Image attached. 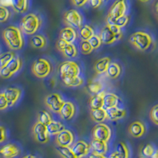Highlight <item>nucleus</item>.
Returning a JSON list of instances; mask_svg holds the SVG:
<instances>
[{"label":"nucleus","instance_id":"f257e3e1","mask_svg":"<svg viewBox=\"0 0 158 158\" xmlns=\"http://www.w3.org/2000/svg\"><path fill=\"white\" fill-rule=\"evenodd\" d=\"M2 39L10 50L19 51L24 47L23 32L16 25H9L2 31Z\"/></svg>","mask_w":158,"mask_h":158},{"label":"nucleus","instance_id":"f03ea898","mask_svg":"<svg viewBox=\"0 0 158 158\" xmlns=\"http://www.w3.org/2000/svg\"><path fill=\"white\" fill-rule=\"evenodd\" d=\"M42 25V20L39 15L34 13H29L21 20L20 29L28 36H33L38 32Z\"/></svg>","mask_w":158,"mask_h":158},{"label":"nucleus","instance_id":"7ed1b4c3","mask_svg":"<svg viewBox=\"0 0 158 158\" xmlns=\"http://www.w3.org/2000/svg\"><path fill=\"white\" fill-rule=\"evenodd\" d=\"M99 36L102 44L110 45L120 40L123 36V33L120 27L113 24H107L102 28Z\"/></svg>","mask_w":158,"mask_h":158},{"label":"nucleus","instance_id":"20e7f679","mask_svg":"<svg viewBox=\"0 0 158 158\" xmlns=\"http://www.w3.org/2000/svg\"><path fill=\"white\" fill-rule=\"evenodd\" d=\"M129 42L138 50L146 52L153 45V38L145 31H137L130 36Z\"/></svg>","mask_w":158,"mask_h":158},{"label":"nucleus","instance_id":"39448f33","mask_svg":"<svg viewBox=\"0 0 158 158\" xmlns=\"http://www.w3.org/2000/svg\"><path fill=\"white\" fill-rule=\"evenodd\" d=\"M32 74L38 78L48 77L53 70L52 64L48 59L44 58H40L33 62L31 67Z\"/></svg>","mask_w":158,"mask_h":158},{"label":"nucleus","instance_id":"423d86ee","mask_svg":"<svg viewBox=\"0 0 158 158\" xmlns=\"http://www.w3.org/2000/svg\"><path fill=\"white\" fill-rule=\"evenodd\" d=\"M127 3L126 0H115L111 6L107 16V24H113L121 17L126 15Z\"/></svg>","mask_w":158,"mask_h":158},{"label":"nucleus","instance_id":"0eeeda50","mask_svg":"<svg viewBox=\"0 0 158 158\" xmlns=\"http://www.w3.org/2000/svg\"><path fill=\"white\" fill-rule=\"evenodd\" d=\"M59 76L61 78L66 77H73L80 75L81 74V68L76 62L72 60L63 62L60 63L58 68Z\"/></svg>","mask_w":158,"mask_h":158},{"label":"nucleus","instance_id":"6e6552de","mask_svg":"<svg viewBox=\"0 0 158 158\" xmlns=\"http://www.w3.org/2000/svg\"><path fill=\"white\" fill-rule=\"evenodd\" d=\"M23 66L22 59L18 56L14 59L3 68L0 69V77L2 79H9L21 70Z\"/></svg>","mask_w":158,"mask_h":158},{"label":"nucleus","instance_id":"1a4fd4ad","mask_svg":"<svg viewBox=\"0 0 158 158\" xmlns=\"http://www.w3.org/2000/svg\"><path fill=\"white\" fill-rule=\"evenodd\" d=\"M92 138L96 140L108 142L111 138V128L104 123H97L92 130Z\"/></svg>","mask_w":158,"mask_h":158},{"label":"nucleus","instance_id":"9d476101","mask_svg":"<svg viewBox=\"0 0 158 158\" xmlns=\"http://www.w3.org/2000/svg\"><path fill=\"white\" fill-rule=\"evenodd\" d=\"M63 21L67 26L74 29H80L83 25L82 15L75 9H70L66 11L63 15Z\"/></svg>","mask_w":158,"mask_h":158},{"label":"nucleus","instance_id":"9b49d317","mask_svg":"<svg viewBox=\"0 0 158 158\" xmlns=\"http://www.w3.org/2000/svg\"><path fill=\"white\" fill-rule=\"evenodd\" d=\"M64 102L65 101L63 100V97L59 93H52L46 96L44 98L46 107L55 113H59Z\"/></svg>","mask_w":158,"mask_h":158},{"label":"nucleus","instance_id":"f8f14e48","mask_svg":"<svg viewBox=\"0 0 158 158\" xmlns=\"http://www.w3.org/2000/svg\"><path fill=\"white\" fill-rule=\"evenodd\" d=\"M32 132L35 141L40 144H46L50 140V135L48 131L47 126L36 121L32 126Z\"/></svg>","mask_w":158,"mask_h":158},{"label":"nucleus","instance_id":"ddd939ff","mask_svg":"<svg viewBox=\"0 0 158 158\" xmlns=\"http://www.w3.org/2000/svg\"><path fill=\"white\" fill-rule=\"evenodd\" d=\"M74 140V134L69 129H65L56 136V143L59 147H71Z\"/></svg>","mask_w":158,"mask_h":158},{"label":"nucleus","instance_id":"4468645a","mask_svg":"<svg viewBox=\"0 0 158 158\" xmlns=\"http://www.w3.org/2000/svg\"><path fill=\"white\" fill-rule=\"evenodd\" d=\"M22 153V149L18 144L9 142L0 148V156L2 158H17Z\"/></svg>","mask_w":158,"mask_h":158},{"label":"nucleus","instance_id":"2eb2a0df","mask_svg":"<svg viewBox=\"0 0 158 158\" xmlns=\"http://www.w3.org/2000/svg\"><path fill=\"white\" fill-rule=\"evenodd\" d=\"M72 152L77 158H84L91 152L90 143L84 140H78L72 145Z\"/></svg>","mask_w":158,"mask_h":158},{"label":"nucleus","instance_id":"dca6fc26","mask_svg":"<svg viewBox=\"0 0 158 158\" xmlns=\"http://www.w3.org/2000/svg\"><path fill=\"white\" fill-rule=\"evenodd\" d=\"M2 93L7 100L9 107L15 106V104L19 101L22 95V89L15 86L7 87V88L4 89Z\"/></svg>","mask_w":158,"mask_h":158},{"label":"nucleus","instance_id":"f3484780","mask_svg":"<svg viewBox=\"0 0 158 158\" xmlns=\"http://www.w3.org/2000/svg\"><path fill=\"white\" fill-rule=\"evenodd\" d=\"M59 114L60 118H61L63 120H71L76 114L75 104L73 102H71V101H65Z\"/></svg>","mask_w":158,"mask_h":158},{"label":"nucleus","instance_id":"a211bd4d","mask_svg":"<svg viewBox=\"0 0 158 158\" xmlns=\"http://www.w3.org/2000/svg\"><path fill=\"white\" fill-rule=\"evenodd\" d=\"M128 133L135 138H142L146 133V127L142 121H134L128 127Z\"/></svg>","mask_w":158,"mask_h":158},{"label":"nucleus","instance_id":"6ab92c4d","mask_svg":"<svg viewBox=\"0 0 158 158\" xmlns=\"http://www.w3.org/2000/svg\"><path fill=\"white\" fill-rule=\"evenodd\" d=\"M77 38V32L74 28L67 26L59 32V39L67 44H74Z\"/></svg>","mask_w":158,"mask_h":158},{"label":"nucleus","instance_id":"aec40b11","mask_svg":"<svg viewBox=\"0 0 158 158\" xmlns=\"http://www.w3.org/2000/svg\"><path fill=\"white\" fill-rule=\"evenodd\" d=\"M107 118L111 121H116L125 118L127 115V111L124 108H111L106 109Z\"/></svg>","mask_w":158,"mask_h":158},{"label":"nucleus","instance_id":"412c9836","mask_svg":"<svg viewBox=\"0 0 158 158\" xmlns=\"http://www.w3.org/2000/svg\"><path fill=\"white\" fill-rule=\"evenodd\" d=\"M105 95V91L100 92L99 94L93 95L89 101V105L91 109H100L104 108V97Z\"/></svg>","mask_w":158,"mask_h":158},{"label":"nucleus","instance_id":"4be33fe9","mask_svg":"<svg viewBox=\"0 0 158 158\" xmlns=\"http://www.w3.org/2000/svg\"><path fill=\"white\" fill-rule=\"evenodd\" d=\"M122 72L123 68L120 64L115 62H111L105 72V74L110 79H117L120 77Z\"/></svg>","mask_w":158,"mask_h":158},{"label":"nucleus","instance_id":"5701e85b","mask_svg":"<svg viewBox=\"0 0 158 158\" xmlns=\"http://www.w3.org/2000/svg\"><path fill=\"white\" fill-rule=\"evenodd\" d=\"M91 151L94 153H99V154L105 155L108 151V142H103V141L96 140V139H92L91 143Z\"/></svg>","mask_w":158,"mask_h":158},{"label":"nucleus","instance_id":"b1692460","mask_svg":"<svg viewBox=\"0 0 158 158\" xmlns=\"http://www.w3.org/2000/svg\"><path fill=\"white\" fill-rule=\"evenodd\" d=\"M31 47L36 49L44 48L48 44V40L44 35L35 34L29 39Z\"/></svg>","mask_w":158,"mask_h":158},{"label":"nucleus","instance_id":"393cba45","mask_svg":"<svg viewBox=\"0 0 158 158\" xmlns=\"http://www.w3.org/2000/svg\"><path fill=\"white\" fill-rule=\"evenodd\" d=\"M111 58L108 57H103L98 59L95 63H94V70L96 71L97 74H105L107 69H108V66L111 63Z\"/></svg>","mask_w":158,"mask_h":158},{"label":"nucleus","instance_id":"a878e982","mask_svg":"<svg viewBox=\"0 0 158 158\" xmlns=\"http://www.w3.org/2000/svg\"><path fill=\"white\" fill-rule=\"evenodd\" d=\"M118 102H119V97L113 93H105L104 97V108H115L118 107Z\"/></svg>","mask_w":158,"mask_h":158},{"label":"nucleus","instance_id":"bb28decb","mask_svg":"<svg viewBox=\"0 0 158 158\" xmlns=\"http://www.w3.org/2000/svg\"><path fill=\"white\" fill-rule=\"evenodd\" d=\"M10 6L18 14H25L29 9V0H10Z\"/></svg>","mask_w":158,"mask_h":158},{"label":"nucleus","instance_id":"cd10ccee","mask_svg":"<svg viewBox=\"0 0 158 158\" xmlns=\"http://www.w3.org/2000/svg\"><path fill=\"white\" fill-rule=\"evenodd\" d=\"M62 82L63 83L65 86L69 88H76V87L81 86L85 83V80L81 75L76 76L73 77H66V78H61Z\"/></svg>","mask_w":158,"mask_h":158},{"label":"nucleus","instance_id":"c85d7f7f","mask_svg":"<svg viewBox=\"0 0 158 158\" xmlns=\"http://www.w3.org/2000/svg\"><path fill=\"white\" fill-rule=\"evenodd\" d=\"M90 117L92 120L97 123H101L104 122L107 119L106 109L100 108V109H91L90 111Z\"/></svg>","mask_w":158,"mask_h":158},{"label":"nucleus","instance_id":"c756f323","mask_svg":"<svg viewBox=\"0 0 158 158\" xmlns=\"http://www.w3.org/2000/svg\"><path fill=\"white\" fill-rule=\"evenodd\" d=\"M115 153L118 158H130L131 150L127 143L123 142H119L115 147Z\"/></svg>","mask_w":158,"mask_h":158},{"label":"nucleus","instance_id":"7c9ffc66","mask_svg":"<svg viewBox=\"0 0 158 158\" xmlns=\"http://www.w3.org/2000/svg\"><path fill=\"white\" fill-rule=\"evenodd\" d=\"M47 129L50 136H53V135H56V136L58 134L64 131L66 127H65L64 124L62 122L52 120V122L47 126Z\"/></svg>","mask_w":158,"mask_h":158},{"label":"nucleus","instance_id":"2f4dec72","mask_svg":"<svg viewBox=\"0 0 158 158\" xmlns=\"http://www.w3.org/2000/svg\"><path fill=\"white\" fill-rule=\"evenodd\" d=\"M79 36L81 37V40H89L92 36L96 34L95 31L92 26L89 25H83L79 29Z\"/></svg>","mask_w":158,"mask_h":158},{"label":"nucleus","instance_id":"473e14b6","mask_svg":"<svg viewBox=\"0 0 158 158\" xmlns=\"http://www.w3.org/2000/svg\"><path fill=\"white\" fill-rule=\"evenodd\" d=\"M62 54L67 59H74L78 55V50L74 44H67L62 52Z\"/></svg>","mask_w":158,"mask_h":158},{"label":"nucleus","instance_id":"72a5a7b5","mask_svg":"<svg viewBox=\"0 0 158 158\" xmlns=\"http://www.w3.org/2000/svg\"><path fill=\"white\" fill-rule=\"evenodd\" d=\"M16 56V53L14 51L0 53V69L6 67Z\"/></svg>","mask_w":158,"mask_h":158},{"label":"nucleus","instance_id":"f704fd0d","mask_svg":"<svg viewBox=\"0 0 158 158\" xmlns=\"http://www.w3.org/2000/svg\"><path fill=\"white\" fill-rule=\"evenodd\" d=\"M53 120L52 115L47 110H41L39 111L37 115V122L44 124L45 126H48Z\"/></svg>","mask_w":158,"mask_h":158},{"label":"nucleus","instance_id":"c9c22d12","mask_svg":"<svg viewBox=\"0 0 158 158\" xmlns=\"http://www.w3.org/2000/svg\"><path fill=\"white\" fill-rule=\"evenodd\" d=\"M103 89H104V85L100 81H90L87 85V89L93 95H95V94H99L100 92L103 91Z\"/></svg>","mask_w":158,"mask_h":158},{"label":"nucleus","instance_id":"e433bc0d","mask_svg":"<svg viewBox=\"0 0 158 158\" xmlns=\"http://www.w3.org/2000/svg\"><path fill=\"white\" fill-rule=\"evenodd\" d=\"M57 152L62 158H77L70 147H58Z\"/></svg>","mask_w":158,"mask_h":158},{"label":"nucleus","instance_id":"4c0bfd02","mask_svg":"<svg viewBox=\"0 0 158 158\" xmlns=\"http://www.w3.org/2000/svg\"><path fill=\"white\" fill-rule=\"evenodd\" d=\"M94 51L89 40H81L80 42V52L83 55H89Z\"/></svg>","mask_w":158,"mask_h":158},{"label":"nucleus","instance_id":"58836bf2","mask_svg":"<svg viewBox=\"0 0 158 158\" xmlns=\"http://www.w3.org/2000/svg\"><path fill=\"white\" fill-rule=\"evenodd\" d=\"M156 149H155L154 146L152 145V144H146V146H144L143 148L141 150V153H142V156L144 157L149 158L152 156V155L153 154V153L155 152Z\"/></svg>","mask_w":158,"mask_h":158},{"label":"nucleus","instance_id":"ea45409f","mask_svg":"<svg viewBox=\"0 0 158 158\" xmlns=\"http://www.w3.org/2000/svg\"><path fill=\"white\" fill-rule=\"evenodd\" d=\"M149 118H150V120L153 122V123L158 126V104H155L154 106L152 107V108L150 109Z\"/></svg>","mask_w":158,"mask_h":158},{"label":"nucleus","instance_id":"a19ab883","mask_svg":"<svg viewBox=\"0 0 158 158\" xmlns=\"http://www.w3.org/2000/svg\"><path fill=\"white\" fill-rule=\"evenodd\" d=\"M10 13L7 7L0 6V23L6 22L10 18Z\"/></svg>","mask_w":158,"mask_h":158},{"label":"nucleus","instance_id":"79ce46f5","mask_svg":"<svg viewBox=\"0 0 158 158\" xmlns=\"http://www.w3.org/2000/svg\"><path fill=\"white\" fill-rule=\"evenodd\" d=\"M89 42L90 43L91 46L93 47L94 50L95 49H98L99 48L101 47V44H102V42H101V40L99 36V35L95 34L94 36H92L89 40Z\"/></svg>","mask_w":158,"mask_h":158},{"label":"nucleus","instance_id":"37998d69","mask_svg":"<svg viewBox=\"0 0 158 158\" xmlns=\"http://www.w3.org/2000/svg\"><path fill=\"white\" fill-rule=\"evenodd\" d=\"M129 19L130 18L128 15H124V16L121 17V18H119L118 19H117L116 21L114 22L113 25H117L118 27H120L121 29H123V28L125 27V26L127 25L128 22H129Z\"/></svg>","mask_w":158,"mask_h":158},{"label":"nucleus","instance_id":"c03bdc74","mask_svg":"<svg viewBox=\"0 0 158 158\" xmlns=\"http://www.w3.org/2000/svg\"><path fill=\"white\" fill-rule=\"evenodd\" d=\"M8 108H10V107L7 100L6 98L3 93L1 92V93H0V111H5V110L7 109Z\"/></svg>","mask_w":158,"mask_h":158},{"label":"nucleus","instance_id":"a18cd8bd","mask_svg":"<svg viewBox=\"0 0 158 158\" xmlns=\"http://www.w3.org/2000/svg\"><path fill=\"white\" fill-rule=\"evenodd\" d=\"M8 138V131L4 126L0 125V144L6 142Z\"/></svg>","mask_w":158,"mask_h":158},{"label":"nucleus","instance_id":"49530a36","mask_svg":"<svg viewBox=\"0 0 158 158\" xmlns=\"http://www.w3.org/2000/svg\"><path fill=\"white\" fill-rule=\"evenodd\" d=\"M71 2L76 7H83L89 2V0H71Z\"/></svg>","mask_w":158,"mask_h":158},{"label":"nucleus","instance_id":"de8ad7c7","mask_svg":"<svg viewBox=\"0 0 158 158\" xmlns=\"http://www.w3.org/2000/svg\"><path fill=\"white\" fill-rule=\"evenodd\" d=\"M67 44V43H66L65 41H63V40L59 39L57 41H56V48H57L59 52H62L63 51V49L65 48V47H66V45Z\"/></svg>","mask_w":158,"mask_h":158},{"label":"nucleus","instance_id":"09e8293b","mask_svg":"<svg viewBox=\"0 0 158 158\" xmlns=\"http://www.w3.org/2000/svg\"><path fill=\"white\" fill-rule=\"evenodd\" d=\"M105 1V0H89V3L91 5V6L94 9H97V8H99L102 5L103 2Z\"/></svg>","mask_w":158,"mask_h":158},{"label":"nucleus","instance_id":"8fccbe9b","mask_svg":"<svg viewBox=\"0 0 158 158\" xmlns=\"http://www.w3.org/2000/svg\"><path fill=\"white\" fill-rule=\"evenodd\" d=\"M87 158H108V156L103 154H99V153H94V152H92L91 151L89 154L87 156Z\"/></svg>","mask_w":158,"mask_h":158},{"label":"nucleus","instance_id":"3c124183","mask_svg":"<svg viewBox=\"0 0 158 158\" xmlns=\"http://www.w3.org/2000/svg\"><path fill=\"white\" fill-rule=\"evenodd\" d=\"M0 6H10V0H0Z\"/></svg>","mask_w":158,"mask_h":158},{"label":"nucleus","instance_id":"603ef678","mask_svg":"<svg viewBox=\"0 0 158 158\" xmlns=\"http://www.w3.org/2000/svg\"><path fill=\"white\" fill-rule=\"evenodd\" d=\"M22 158H38V157L33 154H27V155H25V156H22Z\"/></svg>","mask_w":158,"mask_h":158},{"label":"nucleus","instance_id":"864d4df0","mask_svg":"<svg viewBox=\"0 0 158 158\" xmlns=\"http://www.w3.org/2000/svg\"><path fill=\"white\" fill-rule=\"evenodd\" d=\"M150 158H158V149L155 150V152L153 153V154L152 155Z\"/></svg>","mask_w":158,"mask_h":158},{"label":"nucleus","instance_id":"5fc2aeb1","mask_svg":"<svg viewBox=\"0 0 158 158\" xmlns=\"http://www.w3.org/2000/svg\"><path fill=\"white\" fill-rule=\"evenodd\" d=\"M108 158H118V157L117 156V155L115 154V152H113V153H111V154L109 155V156H108Z\"/></svg>","mask_w":158,"mask_h":158},{"label":"nucleus","instance_id":"6e6d98bb","mask_svg":"<svg viewBox=\"0 0 158 158\" xmlns=\"http://www.w3.org/2000/svg\"><path fill=\"white\" fill-rule=\"evenodd\" d=\"M139 1H141V2H149L150 0H139Z\"/></svg>","mask_w":158,"mask_h":158},{"label":"nucleus","instance_id":"4d7b16f0","mask_svg":"<svg viewBox=\"0 0 158 158\" xmlns=\"http://www.w3.org/2000/svg\"><path fill=\"white\" fill-rule=\"evenodd\" d=\"M156 12L158 13V2H157V4H156Z\"/></svg>","mask_w":158,"mask_h":158},{"label":"nucleus","instance_id":"13d9d810","mask_svg":"<svg viewBox=\"0 0 158 158\" xmlns=\"http://www.w3.org/2000/svg\"><path fill=\"white\" fill-rule=\"evenodd\" d=\"M138 158H146V157H144V156H140V157H138Z\"/></svg>","mask_w":158,"mask_h":158},{"label":"nucleus","instance_id":"bf43d9fd","mask_svg":"<svg viewBox=\"0 0 158 158\" xmlns=\"http://www.w3.org/2000/svg\"><path fill=\"white\" fill-rule=\"evenodd\" d=\"M0 52H1V45H0Z\"/></svg>","mask_w":158,"mask_h":158}]
</instances>
